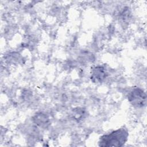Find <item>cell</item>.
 I'll use <instances>...</instances> for the list:
<instances>
[{"instance_id":"6da1fadb","label":"cell","mask_w":147,"mask_h":147,"mask_svg":"<svg viewBox=\"0 0 147 147\" xmlns=\"http://www.w3.org/2000/svg\"><path fill=\"white\" fill-rule=\"evenodd\" d=\"M128 132L125 128L118 129L108 134L100 137L98 144L102 147L122 146L126 142Z\"/></svg>"},{"instance_id":"7a4b0ae2","label":"cell","mask_w":147,"mask_h":147,"mask_svg":"<svg viewBox=\"0 0 147 147\" xmlns=\"http://www.w3.org/2000/svg\"><path fill=\"white\" fill-rule=\"evenodd\" d=\"M129 102L134 107H142L146 105V95L140 88H133L127 95Z\"/></svg>"},{"instance_id":"3957f363","label":"cell","mask_w":147,"mask_h":147,"mask_svg":"<svg viewBox=\"0 0 147 147\" xmlns=\"http://www.w3.org/2000/svg\"><path fill=\"white\" fill-rule=\"evenodd\" d=\"M107 72L105 68L102 66H96L93 68L91 73V79L95 83H101L106 78Z\"/></svg>"}]
</instances>
